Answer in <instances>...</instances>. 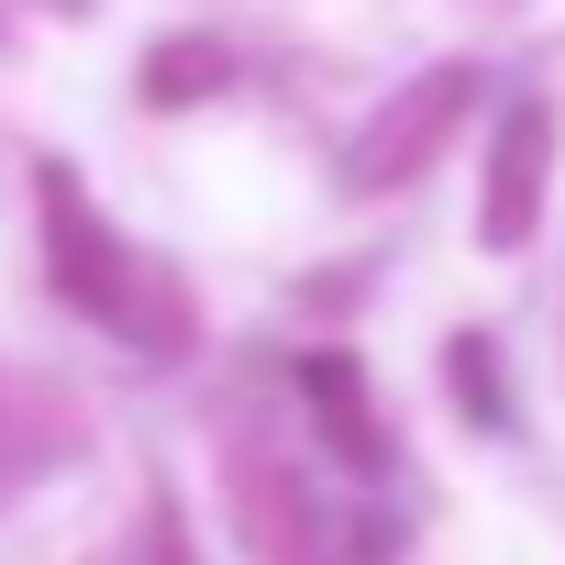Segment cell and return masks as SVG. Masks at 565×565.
<instances>
[{
    "label": "cell",
    "mask_w": 565,
    "mask_h": 565,
    "mask_svg": "<svg viewBox=\"0 0 565 565\" xmlns=\"http://www.w3.org/2000/svg\"><path fill=\"white\" fill-rule=\"evenodd\" d=\"M455 100H466V89H455V78H433V89H422V100H411V111H399V122L366 145V178H399V167H411V145H422V134H433Z\"/></svg>",
    "instance_id": "2"
},
{
    "label": "cell",
    "mask_w": 565,
    "mask_h": 565,
    "mask_svg": "<svg viewBox=\"0 0 565 565\" xmlns=\"http://www.w3.org/2000/svg\"><path fill=\"white\" fill-rule=\"evenodd\" d=\"M532 189H543V111H521V122H510V145H499V200H488V233H499V244L521 233Z\"/></svg>",
    "instance_id": "1"
}]
</instances>
